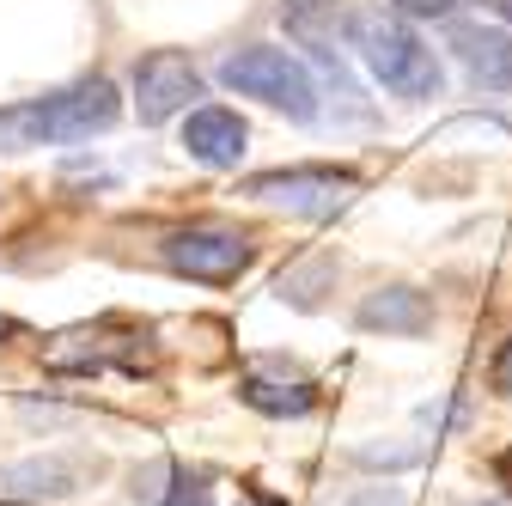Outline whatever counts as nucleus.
<instances>
[{"label":"nucleus","mask_w":512,"mask_h":506,"mask_svg":"<svg viewBox=\"0 0 512 506\" xmlns=\"http://www.w3.org/2000/svg\"><path fill=\"white\" fill-rule=\"evenodd\" d=\"M122 116V98L110 80H80L68 92H49L37 104H19V110H0V147H74V141H92L104 129H116Z\"/></svg>","instance_id":"nucleus-1"},{"label":"nucleus","mask_w":512,"mask_h":506,"mask_svg":"<svg viewBox=\"0 0 512 506\" xmlns=\"http://www.w3.org/2000/svg\"><path fill=\"white\" fill-rule=\"evenodd\" d=\"M348 43H354V55L366 61V74L391 92V98H409V104L439 98V86H445L439 55H433L403 19L378 13V7H360V13H348Z\"/></svg>","instance_id":"nucleus-2"},{"label":"nucleus","mask_w":512,"mask_h":506,"mask_svg":"<svg viewBox=\"0 0 512 506\" xmlns=\"http://www.w3.org/2000/svg\"><path fill=\"white\" fill-rule=\"evenodd\" d=\"M220 80H226L238 98H263L269 110H281V116H293V122H311V116H317V86H311V74H305V61H293V55L275 49V43H250V49L226 55Z\"/></svg>","instance_id":"nucleus-3"},{"label":"nucleus","mask_w":512,"mask_h":506,"mask_svg":"<svg viewBox=\"0 0 512 506\" xmlns=\"http://www.w3.org/2000/svg\"><path fill=\"white\" fill-rule=\"evenodd\" d=\"M360 177L354 171H336V165H287V171H256L244 183V196L269 202V208H287V214H305V220H330L354 202Z\"/></svg>","instance_id":"nucleus-4"},{"label":"nucleus","mask_w":512,"mask_h":506,"mask_svg":"<svg viewBox=\"0 0 512 506\" xmlns=\"http://www.w3.org/2000/svg\"><path fill=\"white\" fill-rule=\"evenodd\" d=\"M165 269L183 275V281H208V287H226L250 269V238L238 226H220V220H196V226H177L165 244Z\"/></svg>","instance_id":"nucleus-5"},{"label":"nucleus","mask_w":512,"mask_h":506,"mask_svg":"<svg viewBox=\"0 0 512 506\" xmlns=\"http://www.w3.org/2000/svg\"><path fill=\"white\" fill-rule=\"evenodd\" d=\"M196 98H202V74H196L189 55L153 49V55L135 61V110H141V122H171Z\"/></svg>","instance_id":"nucleus-6"},{"label":"nucleus","mask_w":512,"mask_h":506,"mask_svg":"<svg viewBox=\"0 0 512 506\" xmlns=\"http://www.w3.org/2000/svg\"><path fill=\"white\" fill-rule=\"evenodd\" d=\"M244 141H250L244 116L226 110V104H202V110H189V122H183V153L196 165H208V171H232L244 159Z\"/></svg>","instance_id":"nucleus-7"},{"label":"nucleus","mask_w":512,"mask_h":506,"mask_svg":"<svg viewBox=\"0 0 512 506\" xmlns=\"http://www.w3.org/2000/svg\"><path fill=\"white\" fill-rule=\"evenodd\" d=\"M452 55L464 61V74L482 92H506L512 98V31L494 25H452Z\"/></svg>","instance_id":"nucleus-8"},{"label":"nucleus","mask_w":512,"mask_h":506,"mask_svg":"<svg viewBox=\"0 0 512 506\" xmlns=\"http://www.w3.org/2000/svg\"><path fill=\"white\" fill-rule=\"evenodd\" d=\"M360 330H372V336H427L433 330V299L421 287H378L360 305Z\"/></svg>","instance_id":"nucleus-9"},{"label":"nucleus","mask_w":512,"mask_h":506,"mask_svg":"<svg viewBox=\"0 0 512 506\" xmlns=\"http://www.w3.org/2000/svg\"><path fill=\"white\" fill-rule=\"evenodd\" d=\"M281 25H287V37L299 43V49H311L324 68H336L342 74V49H336V37H342V0H287L281 7Z\"/></svg>","instance_id":"nucleus-10"},{"label":"nucleus","mask_w":512,"mask_h":506,"mask_svg":"<svg viewBox=\"0 0 512 506\" xmlns=\"http://www.w3.org/2000/svg\"><path fill=\"white\" fill-rule=\"evenodd\" d=\"M238 397L256 415H275V421H299L317 409V385L311 378H269V372H244L238 378Z\"/></svg>","instance_id":"nucleus-11"},{"label":"nucleus","mask_w":512,"mask_h":506,"mask_svg":"<svg viewBox=\"0 0 512 506\" xmlns=\"http://www.w3.org/2000/svg\"><path fill=\"white\" fill-rule=\"evenodd\" d=\"M0 494H19V500H68V494H80V476H74V464H61V458H25V464L0 470Z\"/></svg>","instance_id":"nucleus-12"},{"label":"nucleus","mask_w":512,"mask_h":506,"mask_svg":"<svg viewBox=\"0 0 512 506\" xmlns=\"http://www.w3.org/2000/svg\"><path fill=\"white\" fill-rule=\"evenodd\" d=\"M159 506H214V476L208 470H171V494Z\"/></svg>","instance_id":"nucleus-13"},{"label":"nucleus","mask_w":512,"mask_h":506,"mask_svg":"<svg viewBox=\"0 0 512 506\" xmlns=\"http://www.w3.org/2000/svg\"><path fill=\"white\" fill-rule=\"evenodd\" d=\"M391 7H403V13H415V19H458L470 0H391Z\"/></svg>","instance_id":"nucleus-14"},{"label":"nucleus","mask_w":512,"mask_h":506,"mask_svg":"<svg viewBox=\"0 0 512 506\" xmlns=\"http://www.w3.org/2000/svg\"><path fill=\"white\" fill-rule=\"evenodd\" d=\"M488 378H494V391H500V397H512V342H500V354H494Z\"/></svg>","instance_id":"nucleus-15"},{"label":"nucleus","mask_w":512,"mask_h":506,"mask_svg":"<svg viewBox=\"0 0 512 506\" xmlns=\"http://www.w3.org/2000/svg\"><path fill=\"white\" fill-rule=\"evenodd\" d=\"M494 476H500V488H506V494H512V446H506V452H500V458H494Z\"/></svg>","instance_id":"nucleus-16"},{"label":"nucleus","mask_w":512,"mask_h":506,"mask_svg":"<svg viewBox=\"0 0 512 506\" xmlns=\"http://www.w3.org/2000/svg\"><path fill=\"white\" fill-rule=\"evenodd\" d=\"M488 7H494V13H500V19H512V0H488Z\"/></svg>","instance_id":"nucleus-17"}]
</instances>
